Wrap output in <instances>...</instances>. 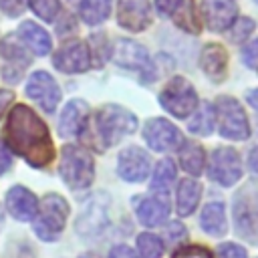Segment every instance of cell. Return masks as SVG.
<instances>
[{
  "mask_svg": "<svg viewBox=\"0 0 258 258\" xmlns=\"http://www.w3.org/2000/svg\"><path fill=\"white\" fill-rule=\"evenodd\" d=\"M6 143L34 167H44L54 157V147L44 121L26 105H16L8 113Z\"/></svg>",
  "mask_w": 258,
  "mask_h": 258,
  "instance_id": "1",
  "label": "cell"
},
{
  "mask_svg": "<svg viewBox=\"0 0 258 258\" xmlns=\"http://www.w3.org/2000/svg\"><path fill=\"white\" fill-rule=\"evenodd\" d=\"M62 181L73 189H85L93 183L95 163L93 155L81 145H64L58 165Z\"/></svg>",
  "mask_w": 258,
  "mask_h": 258,
  "instance_id": "2",
  "label": "cell"
},
{
  "mask_svg": "<svg viewBox=\"0 0 258 258\" xmlns=\"http://www.w3.org/2000/svg\"><path fill=\"white\" fill-rule=\"evenodd\" d=\"M69 216V204L58 194H46L40 200L38 214L34 218V234L44 242H54L62 230Z\"/></svg>",
  "mask_w": 258,
  "mask_h": 258,
  "instance_id": "3",
  "label": "cell"
},
{
  "mask_svg": "<svg viewBox=\"0 0 258 258\" xmlns=\"http://www.w3.org/2000/svg\"><path fill=\"white\" fill-rule=\"evenodd\" d=\"M137 129V117L121 105H105L97 111V131L105 145L119 143Z\"/></svg>",
  "mask_w": 258,
  "mask_h": 258,
  "instance_id": "4",
  "label": "cell"
},
{
  "mask_svg": "<svg viewBox=\"0 0 258 258\" xmlns=\"http://www.w3.org/2000/svg\"><path fill=\"white\" fill-rule=\"evenodd\" d=\"M214 113H216V121L222 137H228L234 141H242L250 137V123H248L246 111L234 97H226V95L218 97L214 103Z\"/></svg>",
  "mask_w": 258,
  "mask_h": 258,
  "instance_id": "5",
  "label": "cell"
},
{
  "mask_svg": "<svg viewBox=\"0 0 258 258\" xmlns=\"http://www.w3.org/2000/svg\"><path fill=\"white\" fill-rule=\"evenodd\" d=\"M159 105L177 119H185L198 109V95L185 77H173L159 93Z\"/></svg>",
  "mask_w": 258,
  "mask_h": 258,
  "instance_id": "6",
  "label": "cell"
},
{
  "mask_svg": "<svg viewBox=\"0 0 258 258\" xmlns=\"http://www.w3.org/2000/svg\"><path fill=\"white\" fill-rule=\"evenodd\" d=\"M234 220L238 234L252 244H258V189L246 187L234 198Z\"/></svg>",
  "mask_w": 258,
  "mask_h": 258,
  "instance_id": "7",
  "label": "cell"
},
{
  "mask_svg": "<svg viewBox=\"0 0 258 258\" xmlns=\"http://www.w3.org/2000/svg\"><path fill=\"white\" fill-rule=\"evenodd\" d=\"M111 56L123 69L141 71L143 73V83L153 81V69H151V62H149V54L139 42L129 40V38H119V40H115V44L111 48Z\"/></svg>",
  "mask_w": 258,
  "mask_h": 258,
  "instance_id": "8",
  "label": "cell"
},
{
  "mask_svg": "<svg viewBox=\"0 0 258 258\" xmlns=\"http://www.w3.org/2000/svg\"><path fill=\"white\" fill-rule=\"evenodd\" d=\"M208 175L224 187L234 185L242 177V163H240L238 151L232 147L214 149L210 155V163H208Z\"/></svg>",
  "mask_w": 258,
  "mask_h": 258,
  "instance_id": "9",
  "label": "cell"
},
{
  "mask_svg": "<svg viewBox=\"0 0 258 258\" xmlns=\"http://www.w3.org/2000/svg\"><path fill=\"white\" fill-rule=\"evenodd\" d=\"M143 139L153 151H171L183 141L179 129L173 123H169L167 119H161V117L149 119L145 123Z\"/></svg>",
  "mask_w": 258,
  "mask_h": 258,
  "instance_id": "10",
  "label": "cell"
},
{
  "mask_svg": "<svg viewBox=\"0 0 258 258\" xmlns=\"http://www.w3.org/2000/svg\"><path fill=\"white\" fill-rule=\"evenodd\" d=\"M26 95L32 101H36L40 105V109L46 111V113H52L56 109L58 101H60V89H58V85L44 71H36V73H32L28 77Z\"/></svg>",
  "mask_w": 258,
  "mask_h": 258,
  "instance_id": "11",
  "label": "cell"
},
{
  "mask_svg": "<svg viewBox=\"0 0 258 258\" xmlns=\"http://www.w3.org/2000/svg\"><path fill=\"white\" fill-rule=\"evenodd\" d=\"M54 67L62 73L75 75V73H85L91 67V50L87 46V42L83 40H71L67 44H62L54 58H52Z\"/></svg>",
  "mask_w": 258,
  "mask_h": 258,
  "instance_id": "12",
  "label": "cell"
},
{
  "mask_svg": "<svg viewBox=\"0 0 258 258\" xmlns=\"http://www.w3.org/2000/svg\"><path fill=\"white\" fill-rule=\"evenodd\" d=\"M117 173L125 181H143L149 175V155L141 147H125L117 157Z\"/></svg>",
  "mask_w": 258,
  "mask_h": 258,
  "instance_id": "13",
  "label": "cell"
},
{
  "mask_svg": "<svg viewBox=\"0 0 258 258\" xmlns=\"http://www.w3.org/2000/svg\"><path fill=\"white\" fill-rule=\"evenodd\" d=\"M117 22L129 32H141L151 24L149 0H119L117 2Z\"/></svg>",
  "mask_w": 258,
  "mask_h": 258,
  "instance_id": "14",
  "label": "cell"
},
{
  "mask_svg": "<svg viewBox=\"0 0 258 258\" xmlns=\"http://www.w3.org/2000/svg\"><path fill=\"white\" fill-rule=\"evenodd\" d=\"M202 16L210 30L224 32L232 28L238 16V8L232 0H204L202 2Z\"/></svg>",
  "mask_w": 258,
  "mask_h": 258,
  "instance_id": "15",
  "label": "cell"
},
{
  "mask_svg": "<svg viewBox=\"0 0 258 258\" xmlns=\"http://www.w3.org/2000/svg\"><path fill=\"white\" fill-rule=\"evenodd\" d=\"M6 208L12 218H16L20 222H28V220L36 218V214H38V200L24 185H14L6 194Z\"/></svg>",
  "mask_w": 258,
  "mask_h": 258,
  "instance_id": "16",
  "label": "cell"
},
{
  "mask_svg": "<svg viewBox=\"0 0 258 258\" xmlns=\"http://www.w3.org/2000/svg\"><path fill=\"white\" fill-rule=\"evenodd\" d=\"M87 119H89V105L81 99H73L67 103L64 111L60 113L58 119V131L62 137H75L81 135L87 127Z\"/></svg>",
  "mask_w": 258,
  "mask_h": 258,
  "instance_id": "17",
  "label": "cell"
},
{
  "mask_svg": "<svg viewBox=\"0 0 258 258\" xmlns=\"http://www.w3.org/2000/svg\"><path fill=\"white\" fill-rule=\"evenodd\" d=\"M200 67L206 73L208 79H212L214 83H222L228 71V52L222 44L218 42H210L202 48L200 54Z\"/></svg>",
  "mask_w": 258,
  "mask_h": 258,
  "instance_id": "18",
  "label": "cell"
},
{
  "mask_svg": "<svg viewBox=\"0 0 258 258\" xmlns=\"http://www.w3.org/2000/svg\"><path fill=\"white\" fill-rule=\"evenodd\" d=\"M18 36L22 38V42H24L32 52H36V54H40V56H44V54L50 52V46H52L50 36H48V32H46L44 28H40L36 22H30V20L22 22L20 28H18Z\"/></svg>",
  "mask_w": 258,
  "mask_h": 258,
  "instance_id": "19",
  "label": "cell"
},
{
  "mask_svg": "<svg viewBox=\"0 0 258 258\" xmlns=\"http://www.w3.org/2000/svg\"><path fill=\"white\" fill-rule=\"evenodd\" d=\"M169 216V208L161 198H145L137 206V218L143 226H161Z\"/></svg>",
  "mask_w": 258,
  "mask_h": 258,
  "instance_id": "20",
  "label": "cell"
},
{
  "mask_svg": "<svg viewBox=\"0 0 258 258\" xmlns=\"http://www.w3.org/2000/svg\"><path fill=\"white\" fill-rule=\"evenodd\" d=\"M200 226L210 236H224L226 230H228L224 204H220V202L206 204L204 210H202V216H200Z\"/></svg>",
  "mask_w": 258,
  "mask_h": 258,
  "instance_id": "21",
  "label": "cell"
},
{
  "mask_svg": "<svg viewBox=\"0 0 258 258\" xmlns=\"http://www.w3.org/2000/svg\"><path fill=\"white\" fill-rule=\"evenodd\" d=\"M200 198H202V185L191 177L181 179L179 185H177V196H175L177 214L179 216H189L196 210Z\"/></svg>",
  "mask_w": 258,
  "mask_h": 258,
  "instance_id": "22",
  "label": "cell"
},
{
  "mask_svg": "<svg viewBox=\"0 0 258 258\" xmlns=\"http://www.w3.org/2000/svg\"><path fill=\"white\" fill-rule=\"evenodd\" d=\"M179 163L189 175L198 177L204 169V163H206V153H204L202 145H198L194 141H185L179 147Z\"/></svg>",
  "mask_w": 258,
  "mask_h": 258,
  "instance_id": "23",
  "label": "cell"
},
{
  "mask_svg": "<svg viewBox=\"0 0 258 258\" xmlns=\"http://www.w3.org/2000/svg\"><path fill=\"white\" fill-rule=\"evenodd\" d=\"M111 2L113 0H81L79 4V14L81 18L95 26V24H101L109 18L111 14Z\"/></svg>",
  "mask_w": 258,
  "mask_h": 258,
  "instance_id": "24",
  "label": "cell"
},
{
  "mask_svg": "<svg viewBox=\"0 0 258 258\" xmlns=\"http://www.w3.org/2000/svg\"><path fill=\"white\" fill-rule=\"evenodd\" d=\"M214 125H216L214 107L210 103H200L198 109L194 111V117L189 119V131L196 133V135L206 137L214 131Z\"/></svg>",
  "mask_w": 258,
  "mask_h": 258,
  "instance_id": "25",
  "label": "cell"
},
{
  "mask_svg": "<svg viewBox=\"0 0 258 258\" xmlns=\"http://www.w3.org/2000/svg\"><path fill=\"white\" fill-rule=\"evenodd\" d=\"M173 181H175V163H173L171 159H161V161L155 165V169H153L151 191L167 194Z\"/></svg>",
  "mask_w": 258,
  "mask_h": 258,
  "instance_id": "26",
  "label": "cell"
},
{
  "mask_svg": "<svg viewBox=\"0 0 258 258\" xmlns=\"http://www.w3.org/2000/svg\"><path fill=\"white\" fill-rule=\"evenodd\" d=\"M137 250L141 258H161L163 254V244L161 238L149 232H143L137 236Z\"/></svg>",
  "mask_w": 258,
  "mask_h": 258,
  "instance_id": "27",
  "label": "cell"
},
{
  "mask_svg": "<svg viewBox=\"0 0 258 258\" xmlns=\"http://www.w3.org/2000/svg\"><path fill=\"white\" fill-rule=\"evenodd\" d=\"M173 16H175V22L179 28L187 30L189 34H200V24L196 20V12H194V6L189 0H183Z\"/></svg>",
  "mask_w": 258,
  "mask_h": 258,
  "instance_id": "28",
  "label": "cell"
},
{
  "mask_svg": "<svg viewBox=\"0 0 258 258\" xmlns=\"http://www.w3.org/2000/svg\"><path fill=\"white\" fill-rule=\"evenodd\" d=\"M30 8L34 10L36 16H40V18L46 20V22L54 20V16H56L58 10H60L58 0H30Z\"/></svg>",
  "mask_w": 258,
  "mask_h": 258,
  "instance_id": "29",
  "label": "cell"
},
{
  "mask_svg": "<svg viewBox=\"0 0 258 258\" xmlns=\"http://www.w3.org/2000/svg\"><path fill=\"white\" fill-rule=\"evenodd\" d=\"M254 26H256V22L252 18H248V16L236 18V22L232 24V30H230V38L234 42H242V40H246L250 36V32L254 30Z\"/></svg>",
  "mask_w": 258,
  "mask_h": 258,
  "instance_id": "30",
  "label": "cell"
},
{
  "mask_svg": "<svg viewBox=\"0 0 258 258\" xmlns=\"http://www.w3.org/2000/svg\"><path fill=\"white\" fill-rule=\"evenodd\" d=\"M0 48H2V56L4 58H8V60H20L22 67L28 64V54L24 52L22 46H18L14 42V38H4L2 44H0Z\"/></svg>",
  "mask_w": 258,
  "mask_h": 258,
  "instance_id": "31",
  "label": "cell"
},
{
  "mask_svg": "<svg viewBox=\"0 0 258 258\" xmlns=\"http://www.w3.org/2000/svg\"><path fill=\"white\" fill-rule=\"evenodd\" d=\"M185 236H187V232H185V228L179 222H171V224H167L163 228V238L169 244H179V242L185 240Z\"/></svg>",
  "mask_w": 258,
  "mask_h": 258,
  "instance_id": "32",
  "label": "cell"
},
{
  "mask_svg": "<svg viewBox=\"0 0 258 258\" xmlns=\"http://www.w3.org/2000/svg\"><path fill=\"white\" fill-rule=\"evenodd\" d=\"M242 60H244L246 67L258 69V38H254L252 42H248L242 48Z\"/></svg>",
  "mask_w": 258,
  "mask_h": 258,
  "instance_id": "33",
  "label": "cell"
},
{
  "mask_svg": "<svg viewBox=\"0 0 258 258\" xmlns=\"http://www.w3.org/2000/svg\"><path fill=\"white\" fill-rule=\"evenodd\" d=\"M173 258H212V254L202 246H183L173 254Z\"/></svg>",
  "mask_w": 258,
  "mask_h": 258,
  "instance_id": "34",
  "label": "cell"
},
{
  "mask_svg": "<svg viewBox=\"0 0 258 258\" xmlns=\"http://www.w3.org/2000/svg\"><path fill=\"white\" fill-rule=\"evenodd\" d=\"M218 254L220 258H248L246 256V250L234 242H226V244H220L218 248Z\"/></svg>",
  "mask_w": 258,
  "mask_h": 258,
  "instance_id": "35",
  "label": "cell"
},
{
  "mask_svg": "<svg viewBox=\"0 0 258 258\" xmlns=\"http://www.w3.org/2000/svg\"><path fill=\"white\" fill-rule=\"evenodd\" d=\"M24 6H26V0H0V8L12 18L20 16L24 12Z\"/></svg>",
  "mask_w": 258,
  "mask_h": 258,
  "instance_id": "36",
  "label": "cell"
},
{
  "mask_svg": "<svg viewBox=\"0 0 258 258\" xmlns=\"http://www.w3.org/2000/svg\"><path fill=\"white\" fill-rule=\"evenodd\" d=\"M183 0H155V10L161 16H173Z\"/></svg>",
  "mask_w": 258,
  "mask_h": 258,
  "instance_id": "37",
  "label": "cell"
},
{
  "mask_svg": "<svg viewBox=\"0 0 258 258\" xmlns=\"http://www.w3.org/2000/svg\"><path fill=\"white\" fill-rule=\"evenodd\" d=\"M109 258H139V256L133 248H129L125 244H117L109 250Z\"/></svg>",
  "mask_w": 258,
  "mask_h": 258,
  "instance_id": "38",
  "label": "cell"
},
{
  "mask_svg": "<svg viewBox=\"0 0 258 258\" xmlns=\"http://www.w3.org/2000/svg\"><path fill=\"white\" fill-rule=\"evenodd\" d=\"M10 165H12V157L8 153V147L0 143V175L6 173L10 169Z\"/></svg>",
  "mask_w": 258,
  "mask_h": 258,
  "instance_id": "39",
  "label": "cell"
},
{
  "mask_svg": "<svg viewBox=\"0 0 258 258\" xmlns=\"http://www.w3.org/2000/svg\"><path fill=\"white\" fill-rule=\"evenodd\" d=\"M248 167H250L252 175L258 177V147H254L250 151V155H248Z\"/></svg>",
  "mask_w": 258,
  "mask_h": 258,
  "instance_id": "40",
  "label": "cell"
},
{
  "mask_svg": "<svg viewBox=\"0 0 258 258\" xmlns=\"http://www.w3.org/2000/svg\"><path fill=\"white\" fill-rule=\"evenodd\" d=\"M12 93L10 91H0V117L4 115V111H6V107L10 105V101H12Z\"/></svg>",
  "mask_w": 258,
  "mask_h": 258,
  "instance_id": "41",
  "label": "cell"
},
{
  "mask_svg": "<svg viewBox=\"0 0 258 258\" xmlns=\"http://www.w3.org/2000/svg\"><path fill=\"white\" fill-rule=\"evenodd\" d=\"M246 101L258 111V89H252V91H248L246 93Z\"/></svg>",
  "mask_w": 258,
  "mask_h": 258,
  "instance_id": "42",
  "label": "cell"
},
{
  "mask_svg": "<svg viewBox=\"0 0 258 258\" xmlns=\"http://www.w3.org/2000/svg\"><path fill=\"white\" fill-rule=\"evenodd\" d=\"M79 258H99V256L93 254V252H87V254H83V256H79Z\"/></svg>",
  "mask_w": 258,
  "mask_h": 258,
  "instance_id": "43",
  "label": "cell"
},
{
  "mask_svg": "<svg viewBox=\"0 0 258 258\" xmlns=\"http://www.w3.org/2000/svg\"><path fill=\"white\" fill-rule=\"evenodd\" d=\"M254 2H256V4H258V0H254Z\"/></svg>",
  "mask_w": 258,
  "mask_h": 258,
  "instance_id": "44",
  "label": "cell"
}]
</instances>
